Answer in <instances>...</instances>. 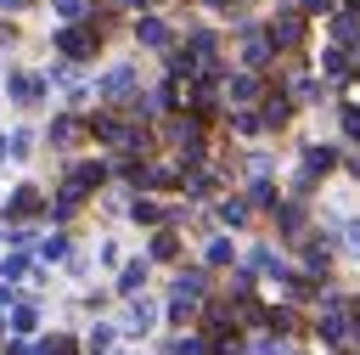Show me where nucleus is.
Segmentation results:
<instances>
[{"instance_id":"f257e3e1","label":"nucleus","mask_w":360,"mask_h":355,"mask_svg":"<svg viewBox=\"0 0 360 355\" xmlns=\"http://www.w3.org/2000/svg\"><path fill=\"white\" fill-rule=\"evenodd\" d=\"M62 51H68V56H90V51H96V34H90V28H68V34H62Z\"/></svg>"},{"instance_id":"f03ea898","label":"nucleus","mask_w":360,"mask_h":355,"mask_svg":"<svg viewBox=\"0 0 360 355\" xmlns=\"http://www.w3.org/2000/svg\"><path fill=\"white\" fill-rule=\"evenodd\" d=\"M101 90H107V96H112V101H124V96H129V90H135V73H129V68H112V73H107V79H101Z\"/></svg>"},{"instance_id":"7ed1b4c3","label":"nucleus","mask_w":360,"mask_h":355,"mask_svg":"<svg viewBox=\"0 0 360 355\" xmlns=\"http://www.w3.org/2000/svg\"><path fill=\"white\" fill-rule=\"evenodd\" d=\"M11 96H17V101H39V96H45L39 73H11Z\"/></svg>"},{"instance_id":"20e7f679","label":"nucleus","mask_w":360,"mask_h":355,"mask_svg":"<svg viewBox=\"0 0 360 355\" xmlns=\"http://www.w3.org/2000/svg\"><path fill=\"white\" fill-rule=\"evenodd\" d=\"M146 327H152V304H146V299H135V304L124 310V332H146Z\"/></svg>"},{"instance_id":"39448f33","label":"nucleus","mask_w":360,"mask_h":355,"mask_svg":"<svg viewBox=\"0 0 360 355\" xmlns=\"http://www.w3.org/2000/svg\"><path fill=\"white\" fill-rule=\"evenodd\" d=\"M135 39H141V45H169V28H163L158 17H141V28H135Z\"/></svg>"},{"instance_id":"423d86ee","label":"nucleus","mask_w":360,"mask_h":355,"mask_svg":"<svg viewBox=\"0 0 360 355\" xmlns=\"http://www.w3.org/2000/svg\"><path fill=\"white\" fill-rule=\"evenodd\" d=\"M298 34H304V23H298V17H276V45H292Z\"/></svg>"},{"instance_id":"0eeeda50","label":"nucleus","mask_w":360,"mask_h":355,"mask_svg":"<svg viewBox=\"0 0 360 355\" xmlns=\"http://www.w3.org/2000/svg\"><path fill=\"white\" fill-rule=\"evenodd\" d=\"M242 56H248V62H264V56H270V39L248 34V39H242Z\"/></svg>"},{"instance_id":"6e6552de","label":"nucleus","mask_w":360,"mask_h":355,"mask_svg":"<svg viewBox=\"0 0 360 355\" xmlns=\"http://www.w3.org/2000/svg\"><path fill=\"white\" fill-rule=\"evenodd\" d=\"M304 163H309V175H326V169H332V152H326V147H309Z\"/></svg>"},{"instance_id":"1a4fd4ad","label":"nucleus","mask_w":360,"mask_h":355,"mask_svg":"<svg viewBox=\"0 0 360 355\" xmlns=\"http://www.w3.org/2000/svg\"><path fill=\"white\" fill-rule=\"evenodd\" d=\"M34 208H39V197H34L28 186H22V192H11V214H34Z\"/></svg>"},{"instance_id":"9d476101","label":"nucleus","mask_w":360,"mask_h":355,"mask_svg":"<svg viewBox=\"0 0 360 355\" xmlns=\"http://www.w3.org/2000/svg\"><path fill=\"white\" fill-rule=\"evenodd\" d=\"M39 259H68V237H45L39 242Z\"/></svg>"},{"instance_id":"9b49d317","label":"nucleus","mask_w":360,"mask_h":355,"mask_svg":"<svg viewBox=\"0 0 360 355\" xmlns=\"http://www.w3.org/2000/svg\"><path fill=\"white\" fill-rule=\"evenodd\" d=\"M231 96H236V101H253V96H259V79H236Z\"/></svg>"},{"instance_id":"f8f14e48","label":"nucleus","mask_w":360,"mask_h":355,"mask_svg":"<svg viewBox=\"0 0 360 355\" xmlns=\"http://www.w3.org/2000/svg\"><path fill=\"white\" fill-rule=\"evenodd\" d=\"M219 220H225V225H242V220H248V203H225Z\"/></svg>"},{"instance_id":"ddd939ff","label":"nucleus","mask_w":360,"mask_h":355,"mask_svg":"<svg viewBox=\"0 0 360 355\" xmlns=\"http://www.w3.org/2000/svg\"><path fill=\"white\" fill-rule=\"evenodd\" d=\"M11 321H17V327H34V321H39V304H28V299H22V304H17V316H11Z\"/></svg>"},{"instance_id":"4468645a","label":"nucleus","mask_w":360,"mask_h":355,"mask_svg":"<svg viewBox=\"0 0 360 355\" xmlns=\"http://www.w3.org/2000/svg\"><path fill=\"white\" fill-rule=\"evenodd\" d=\"M264 124H287V101H281V96L264 107Z\"/></svg>"},{"instance_id":"2eb2a0df","label":"nucleus","mask_w":360,"mask_h":355,"mask_svg":"<svg viewBox=\"0 0 360 355\" xmlns=\"http://www.w3.org/2000/svg\"><path fill=\"white\" fill-rule=\"evenodd\" d=\"M174 355H208V344H202V338H180V344H174Z\"/></svg>"},{"instance_id":"dca6fc26","label":"nucleus","mask_w":360,"mask_h":355,"mask_svg":"<svg viewBox=\"0 0 360 355\" xmlns=\"http://www.w3.org/2000/svg\"><path fill=\"white\" fill-rule=\"evenodd\" d=\"M332 34H338V39L349 45V39H354V17H338V23H332Z\"/></svg>"},{"instance_id":"f3484780","label":"nucleus","mask_w":360,"mask_h":355,"mask_svg":"<svg viewBox=\"0 0 360 355\" xmlns=\"http://www.w3.org/2000/svg\"><path fill=\"white\" fill-rule=\"evenodd\" d=\"M231 259V242H208V265H225Z\"/></svg>"},{"instance_id":"a211bd4d","label":"nucleus","mask_w":360,"mask_h":355,"mask_svg":"<svg viewBox=\"0 0 360 355\" xmlns=\"http://www.w3.org/2000/svg\"><path fill=\"white\" fill-rule=\"evenodd\" d=\"M141 276H146V265H129V270L118 276V287H141Z\"/></svg>"},{"instance_id":"6ab92c4d","label":"nucleus","mask_w":360,"mask_h":355,"mask_svg":"<svg viewBox=\"0 0 360 355\" xmlns=\"http://www.w3.org/2000/svg\"><path fill=\"white\" fill-rule=\"evenodd\" d=\"M343 242H349V248L360 254V220H349V225H343Z\"/></svg>"},{"instance_id":"aec40b11","label":"nucleus","mask_w":360,"mask_h":355,"mask_svg":"<svg viewBox=\"0 0 360 355\" xmlns=\"http://www.w3.org/2000/svg\"><path fill=\"white\" fill-rule=\"evenodd\" d=\"M56 11H62V17H79V11H84V0H56Z\"/></svg>"},{"instance_id":"412c9836","label":"nucleus","mask_w":360,"mask_h":355,"mask_svg":"<svg viewBox=\"0 0 360 355\" xmlns=\"http://www.w3.org/2000/svg\"><path fill=\"white\" fill-rule=\"evenodd\" d=\"M343 130H349V135H360V113H354V107L343 113Z\"/></svg>"},{"instance_id":"4be33fe9","label":"nucleus","mask_w":360,"mask_h":355,"mask_svg":"<svg viewBox=\"0 0 360 355\" xmlns=\"http://www.w3.org/2000/svg\"><path fill=\"white\" fill-rule=\"evenodd\" d=\"M326 6H332V0H304V11H326Z\"/></svg>"},{"instance_id":"5701e85b","label":"nucleus","mask_w":360,"mask_h":355,"mask_svg":"<svg viewBox=\"0 0 360 355\" xmlns=\"http://www.w3.org/2000/svg\"><path fill=\"white\" fill-rule=\"evenodd\" d=\"M129 6H152V0H129Z\"/></svg>"},{"instance_id":"b1692460","label":"nucleus","mask_w":360,"mask_h":355,"mask_svg":"<svg viewBox=\"0 0 360 355\" xmlns=\"http://www.w3.org/2000/svg\"><path fill=\"white\" fill-rule=\"evenodd\" d=\"M0 6H22V0H0Z\"/></svg>"},{"instance_id":"393cba45","label":"nucleus","mask_w":360,"mask_h":355,"mask_svg":"<svg viewBox=\"0 0 360 355\" xmlns=\"http://www.w3.org/2000/svg\"><path fill=\"white\" fill-rule=\"evenodd\" d=\"M0 152H6V147H0Z\"/></svg>"}]
</instances>
